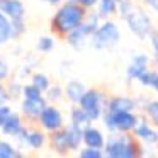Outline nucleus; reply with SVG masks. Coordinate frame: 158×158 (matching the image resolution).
Returning <instances> with one entry per match:
<instances>
[{
	"label": "nucleus",
	"mask_w": 158,
	"mask_h": 158,
	"mask_svg": "<svg viewBox=\"0 0 158 158\" xmlns=\"http://www.w3.org/2000/svg\"><path fill=\"white\" fill-rule=\"evenodd\" d=\"M148 39H150L151 49H153V61H155V65H158V31L156 29L151 32Z\"/></svg>",
	"instance_id": "31"
},
{
	"label": "nucleus",
	"mask_w": 158,
	"mask_h": 158,
	"mask_svg": "<svg viewBox=\"0 0 158 158\" xmlns=\"http://www.w3.org/2000/svg\"><path fill=\"white\" fill-rule=\"evenodd\" d=\"M9 65L4 61V60H0V82H4V80H7L9 77Z\"/></svg>",
	"instance_id": "34"
},
{
	"label": "nucleus",
	"mask_w": 158,
	"mask_h": 158,
	"mask_svg": "<svg viewBox=\"0 0 158 158\" xmlns=\"http://www.w3.org/2000/svg\"><path fill=\"white\" fill-rule=\"evenodd\" d=\"M85 92H87V87L80 80H70L65 85V97L72 104H78Z\"/></svg>",
	"instance_id": "16"
},
{
	"label": "nucleus",
	"mask_w": 158,
	"mask_h": 158,
	"mask_svg": "<svg viewBox=\"0 0 158 158\" xmlns=\"http://www.w3.org/2000/svg\"><path fill=\"white\" fill-rule=\"evenodd\" d=\"M32 83H34L36 87H38L39 90H41L43 94L46 92V90L49 89V87H51V82H49V78H48V75H44V73H34V75H32V80H31Z\"/></svg>",
	"instance_id": "25"
},
{
	"label": "nucleus",
	"mask_w": 158,
	"mask_h": 158,
	"mask_svg": "<svg viewBox=\"0 0 158 158\" xmlns=\"http://www.w3.org/2000/svg\"><path fill=\"white\" fill-rule=\"evenodd\" d=\"M119 41H121V31H119L116 22L110 21V19H106V21L100 22V26L95 29V32L90 38L92 48L99 49V51L112 49Z\"/></svg>",
	"instance_id": "3"
},
{
	"label": "nucleus",
	"mask_w": 158,
	"mask_h": 158,
	"mask_svg": "<svg viewBox=\"0 0 158 158\" xmlns=\"http://www.w3.org/2000/svg\"><path fill=\"white\" fill-rule=\"evenodd\" d=\"M136 109H138V102L134 97L112 95L107 99L106 110H110V112H123V110H136Z\"/></svg>",
	"instance_id": "12"
},
{
	"label": "nucleus",
	"mask_w": 158,
	"mask_h": 158,
	"mask_svg": "<svg viewBox=\"0 0 158 158\" xmlns=\"http://www.w3.org/2000/svg\"><path fill=\"white\" fill-rule=\"evenodd\" d=\"M148 65H150V56L146 53H138V55H134L131 58V63L126 68V78L129 82L138 80L148 70Z\"/></svg>",
	"instance_id": "11"
},
{
	"label": "nucleus",
	"mask_w": 158,
	"mask_h": 158,
	"mask_svg": "<svg viewBox=\"0 0 158 158\" xmlns=\"http://www.w3.org/2000/svg\"><path fill=\"white\" fill-rule=\"evenodd\" d=\"M107 99H109V97H107L100 89H87V92L83 94V97L78 102V106L89 114L92 123H95V121L102 119L104 112H106Z\"/></svg>",
	"instance_id": "6"
},
{
	"label": "nucleus",
	"mask_w": 158,
	"mask_h": 158,
	"mask_svg": "<svg viewBox=\"0 0 158 158\" xmlns=\"http://www.w3.org/2000/svg\"><path fill=\"white\" fill-rule=\"evenodd\" d=\"M0 29H5V31H10L12 32V21L0 10Z\"/></svg>",
	"instance_id": "32"
},
{
	"label": "nucleus",
	"mask_w": 158,
	"mask_h": 158,
	"mask_svg": "<svg viewBox=\"0 0 158 158\" xmlns=\"http://www.w3.org/2000/svg\"><path fill=\"white\" fill-rule=\"evenodd\" d=\"M65 131H66V138H68V143H70V150L78 151L83 143V127L70 123L68 126H65Z\"/></svg>",
	"instance_id": "17"
},
{
	"label": "nucleus",
	"mask_w": 158,
	"mask_h": 158,
	"mask_svg": "<svg viewBox=\"0 0 158 158\" xmlns=\"http://www.w3.org/2000/svg\"><path fill=\"white\" fill-rule=\"evenodd\" d=\"M55 48V39L49 38V36H43V38L38 39V44H36V49L41 53H49Z\"/></svg>",
	"instance_id": "28"
},
{
	"label": "nucleus",
	"mask_w": 158,
	"mask_h": 158,
	"mask_svg": "<svg viewBox=\"0 0 158 158\" xmlns=\"http://www.w3.org/2000/svg\"><path fill=\"white\" fill-rule=\"evenodd\" d=\"M104 126L109 133L112 131H121V133H133L136 127L139 116L134 114V110H123V112H110L106 110L102 116Z\"/></svg>",
	"instance_id": "5"
},
{
	"label": "nucleus",
	"mask_w": 158,
	"mask_h": 158,
	"mask_svg": "<svg viewBox=\"0 0 158 158\" xmlns=\"http://www.w3.org/2000/svg\"><path fill=\"white\" fill-rule=\"evenodd\" d=\"M126 24H127V27H129V31L133 32L138 39H148L150 34L155 31L151 17L146 14L144 9L139 7V5H136L134 10L126 17Z\"/></svg>",
	"instance_id": "7"
},
{
	"label": "nucleus",
	"mask_w": 158,
	"mask_h": 158,
	"mask_svg": "<svg viewBox=\"0 0 158 158\" xmlns=\"http://www.w3.org/2000/svg\"><path fill=\"white\" fill-rule=\"evenodd\" d=\"M97 12L102 17V21L110 19L114 14H117V2L116 0H99L97 2Z\"/></svg>",
	"instance_id": "20"
},
{
	"label": "nucleus",
	"mask_w": 158,
	"mask_h": 158,
	"mask_svg": "<svg viewBox=\"0 0 158 158\" xmlns=\"http://www.w3.org/2000/svg\"><path fill=\"white\" fill-rule=\"evenodd\" d=\"M24 32H26V22H24V19H22V21H12V38L17 39V38H21Z\"/></svg>",
	"instance_id": "30"
},
{
	"label": "nucleus",
	"mask_w": 158,
	"mask_h": 158,
	"mask_svg": "<svg viewBox=\"0 0 158 158\" xmlns=\"http://www.w3.org/2000/svg\"><path fill=\"white\" fill-rule=\"evenodd\" d=\"M143 112H144V116L148 117V121H150L155 127H158V99L148 100V104H146Z\"/></svg>",
	"instance_id": "22"
},
{
	"label": "nucleus",
	"mask_w": 158,
	"mask_h": 158,
	"mask_svg": "<svg viewBox=\"0 0 158 158\" xmlns=\"http://www.w3.org/2000/svg\"><path fill=\"white\" fill-rule=\"evenodd\" d=\"M38 124L44 131H48V133L58 131V129H61V127L65 126V124H63V114L60 112L58 107L46 106L44 110L41 112V116H39V119H38Z\"/></svg>",
	"instance_id": "8"
},
{
	"label": "nucleus",
	"mask_w": 158,
	"mask_h": 158,
	"mask_svg": "<svg viewBox=\"0 0 158 158\" xmlns=\"http://www.w3.org/2000/svg\"><path fill=\"white\" fill-rule=\"evenodd\" d=\"M22 127H24V126H22V117H21V114L12 110V112L9 114V117L5 119L4 126L0 127V129H2V133H4V134L14 138L15 134H17L19 131L22 129Z\"/></svg>",
	"instance_id": "18"
},
{
	"label": "nucleus",
	"mask_w": 158,
	"mask_h": 158,
	"mask_svg": "<svg viewBox=\"0 0 158 158\" xmlns=\"http://www.w3.org/2000/svg\"><path fill=\"white\" fill-rule=\"evenodd\" d=\"M144 5H148V7L151 9V10H155L158 14V0H141Z\"/></svg>",
	"instance_id": "38"
},
{
	"label": "nucleus",
	"mask_w": 158,
	"mask_h": 158,
	"mask_svg": "<svg viewBox=\"0 0 158 158\" xmlns=\"http://www.w3.org/2000/svg\"><path fill=\"white\" fill-rule=\"evenodd\" d=\"M0 10L10 21L26 19V7L22 4V0H0Z\"/></svg>",
	"instance_id": "13"
},
{
	"label": "nucleus",
	"mask_w": 158,
	"mask_h": 158,
	"mask_svg": "<svg viewBox=\"0 0 158 158\" xmlns=\"http://www.w3.org/2000/svg\"><path fill=\"white\" fill-rule=\"evenodd\" d=\"M24 99H38V97H43V92L34 85V83H29V85L22 87V94H21Z\"/></svg>",
	"instance_id": "29"
},
{
	"label": "nucleus",
	"mask_w": 158,
	"mask_h": 158,
	"mask_svg": "<svg viewBox=\"0 0 158 158\" xmlns=\"http://www.w3.org/2000/svg\"><path fill=\"white\" fill-rule=\"evenodd\" d=\"M44 94H46V100H48V102H58V100H61L63 95H65V89H63L61 85H55V87L51 85Z\"/></svg>",
	"instance_id": "26"
},
{
	"label": "nucleus",
	"mask_w": 158,
	"mask_h": 158,
	"mask_svg": "<svg viewBox=\"0 0 158 158\" xmlns=\"http://www.w3.org/2000/svg\"><path fill=\"white\" fill-rule=\"evenodd\" d=\"M48 106V100L46 97H38V99H24L21 102V114L26 119L32 121V123H38L41 112L44 110V107Z\"/></svg>",
	"instance_id": "10"
},
{
	"label": "nucleus",
	"mask_w": 158,
	"mask_h": 158,
	"mask_svg": "<svg viewBox=\"0 0 158 158\" xmlns=\"http://www.w3.org/2000/svg\"><path fill=\"white\" fill-rule=\"evenodd\" d=\"M78 156L80 158H102L104 155L102 148H94V146H83L78 150Z\"/></svg>",
	"instance_id": "24"
},
{
	"label": "nucleus",
	"mask_w": 158,
	"mask_h": 158,
	"mask_svg": "<svg viewBox=\"0 0 158 158\" xmlns=\"http://www.w3.org/2000/svg\"><path fill=\"white\" fill-rule=\"evenodd\" d=\"M12 112V109L7 106V104H4V106H0V127L4 126V123H5V119L9 117V114Z\"/></svg>",
	"instance_id": "33"
},
{
	"label": "nucleus",
	"mask_w": 158,
	"mask_h": 158,
	"mask_svg": "<svg viewBox=\"0 0 158 158\" xmlns=\"http://www.w3.org/2000/svg\"><path fill=\"white\" fill-rule=\"evenodd\" d=\"M14 156H21V153L14 148V144H10L9 141H0V158H14Z\"/></svg>",
	"instance_id": "27"
},
{
	"label": "nucleus",
	"mask_w": 158,
	"mask_h": 158,
	"mask_svg": "<svg viewBox=\"0 0 158 158\" xmlns=\"http://www.w3.org/2000/svg\"><path fill=\"white\" fill-rule=\"evenodd\" d=\"M43 2H46V4H49V5H58V4H63L65 0H43Z\"/></svg>",
	"instance_id": "39"
},
{
	"label": "nucleus",
	"mask_w": 158,
	"mask_h": 158,
	"mask_svg": "<svg viewBox=\"0 0 158 158\" xmlns=\"http://www.w3.org/2000/svg\"><path fill=\"white\" fill-rule=\"evenodd\" d=\"M139 85L143 87H148V89H153L155 92L158 94V70H150L148 68L143 75L138 78Z\"/></svg>",
	"instance_id": "21"
},
{
	"label": "nucleus",
	"mask_w": 158,
	"mask_h": 158,
	"mask_svg": "<svg viewBox=\"0 0 158 158\" xmlns=\"http://www.w3.org/2000/svg\"><path fill=\"white\" fill-rule=\"evenodd\" d=\"M133 134L144 144H150V146L158 144V131H156V127L148 121L146 116H139V121H138Z\"/></svg>",
	"instance_id": "9"
},
{
	"label": "nucleus",
	"mask_w": 158,
	"mask_h": 158,
	"mask_svg": "<svg viewBox=\"0 0 158 158\" xmlns=\"http://www.w3.org/2000/svg\"><path fill=\"white\" fill-rule=\"evenodd\" d=\"M49 146H51L53 151H56L58 155H66L70 153V143H68V138H66V131L65 126L58 131H53L49 134Z\"/></svg>",
	"instance_id": "15"
},
{
	"label": "nucleus",
	"mask_w": 158,
	"mask_h": 158,
	"mask_svg": "<svg viewBox=\"0 0 158 158\" xmlns=\"http://www.w3.org/2000/svg\"><path fill=\"white\" fill-rule=\"evenodd\" d=\"M134 7H136V4L133 0H121V2H117V15L123 21H126V17L134 10Z\"/></svg>",
	"instance_id": "23"
},
{
	"label": "nucleus",
	"mask_w": 158,
	"mask_h": 158,
	"mask_svg": "<svg viewBox=\"0 0 158 158\" xmlns=\"http://www.w3.org/2000/svg\"><path fill=\"white\" fill-rule=\"evenodd\" d=\"M77 2H78L80 5H83L87 10H90V9L97 7V2H99V0H77Z\"/></svg>",
	"instance_id": "37"
},
{
	"label": "nucleus",
	"mask_w": 158,
	"mask_h": 158,
	"mask_svg": "<svg viewBox=\"0 0 158 158\" xmlns=\"http://www.w3.org/2000/svg\"><path fill=\"white\" fill-rule=\"evenodd\" d=\"M10 39H12V32H10V31L0 29V46H2V44H7Z\"/></svg>",
	"instance_id": "36"
},
{
	"label": "nucleus",
	"mask_w": 158,
	"mask_h": 158,
	"mask_svg": "<svg viewBox=\"0 0 158 158\" xmlns=\"http://www.w3.org/2000/svg\"><path fill=\"white\" fill-rule=\"evenodd\" d=\"M100 21H102V17L99 15V12H87L85 21H83L77 29H73L65 39L68 41V44L72 46L73 49H82L83 46L87 44V41L92 38L95 29L100 26Z\"/></svg>",
	"instance_id": "4"
},
{
	"label": "nucleus",
	"mask_w": 158,
	"mask_h": 158,
	"mask_svg": "<svg viewBox=\"0 0 158 158\" xmlns=\"http://www.w3.org/2000/svg\"><path fill=\"white\" fill-rule=\"evenodd\" d=\"M70 123L77 124V126H80V127H85V126H89V124H92V119H90L89 114H87L78 104H75V106L72 107V110H70Z\"/></svg>",
	"instance_id": "19"
},
{
	"label": "nucleus",
	"mask_w": 158,
	"mask_h": 158,
	"mask_svg": "<svg viewBox=\"0 0 158 158\" xmlns=\"http://www.w3.org/2000/svg\"><path fill=\"white\" fill-rule=\"evenodd\" d=\"M87 9L77 0H65L51 19V31L58 38H66L73 29H77L87 17Z\"/></svg>",
	"instance_id": "1"
},
{
	"label": "nucleus",
	"mask_w": 158,
	"mask_h": 158,
	"mask_svg": "<svg viewBox=\"0 0 158 158\" xmlns=\"http://www.w3.org/2000/svg\"><path fill=\"white\" fill-rule=\"evenodd\" d=\"M116 2H121V0H116Z\"/></svg>",
	"instance_id": "40"
},
{
	"label": "nucleus",
	"mask_w": 158,
	"mask_h": 158,
	"mask_svg": "<svg viewBox=\"0 0 158 158\" xmlns=\"http://www.w3.org/2000/svg\"><path fill=\"white\" fill-rule=\"evenodd\" d=\"M106 141H107V138L104 136V133L99 129V127L92 126V124H89V126L83 127V144H85V146L102 148L104 150Z\"/></svg>",
	"instance_id": "14"
},
{
	"label": "nucleus",
	"mask_w": 158,
	"mask_h": 158,
	"mask_svg": "<svg viewBox=\"0 0 158 158\" xmlns=\"http://www.w3.org/2000/svg\"><path fill=\"white\" fill-rule=\"evenodd\" d=\"M9 99H10V94H9V90L5 89L2 83H0V106H4V104L9 102Z\"/></svg>",
	"instance_id": "35"
},
{
	"label": "nucleus",
	"mask_w": 158,
	"mask_h": 158,
	"mask_svg": "<svg viewBox=\"0 0 158 158\" xmlns=\"http://www.w3.org/2000/svg\"><path fill=\"white\" fill-rule=\"evenodd\" d=\"M144 148L141 141L133 133L112 131L104 146V155L107 158H136L144 156Z\"/></svg>",
	"instance_id": "2"
}]
</instances>
